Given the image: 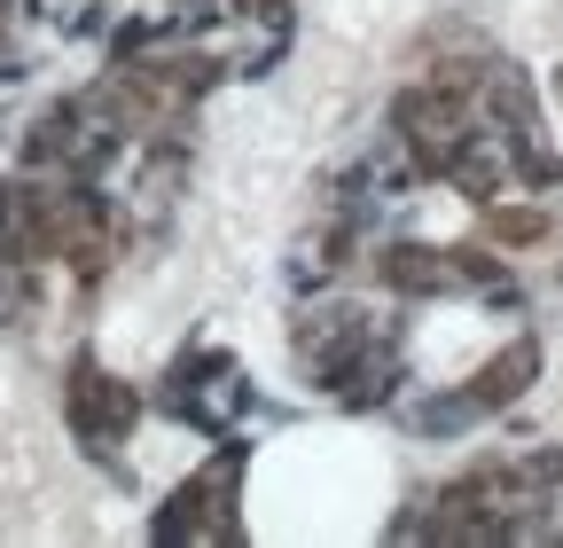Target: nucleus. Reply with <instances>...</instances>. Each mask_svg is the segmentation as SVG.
<instances>
[{
	"mask_svg": "<svg viewBox=\"0 0 563 548\" xmlns=\"http://www.w3.org/2000/svg\"><path fill=\"white\" fill-rule=\"evenodd\" d=\"M485 416V399L477 392H454V399H415L407 407V424L422 431V439H446V431H462V424H477Z\"/></svg>",
	"mask_w": 563,
	"mask_h": 548,
	"instance_id": "obj_1",
	"label": "nucleus"
},
{
	"mask_svg": "<svg viewBox=\"0 0 563 548\" xmlns=\"http://www.w3.org/2000/svg\"><path fill=\"white\" fill-rule=\"evenodd\" d=\"M203 494H211V462H203V486H188L180 502L203 509ZM157 533H173V540H220V517H173V525H157Z\"/></svg>",
	"mask_w": 563,
	"mask_h": 548,
	"instance_id": "obj_2",
	"label": "nucleus"
}]
</instances>
